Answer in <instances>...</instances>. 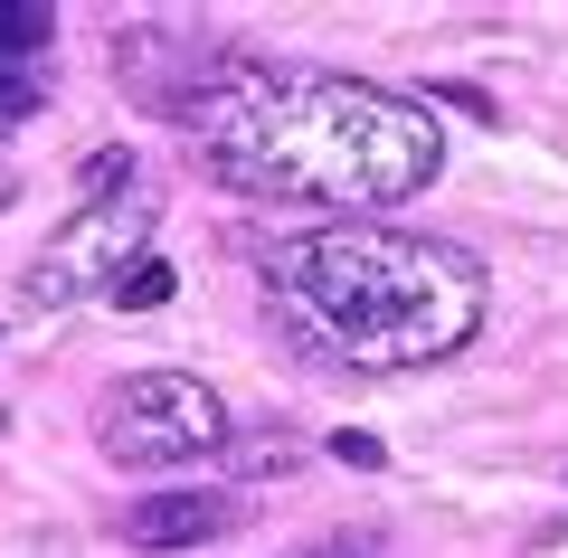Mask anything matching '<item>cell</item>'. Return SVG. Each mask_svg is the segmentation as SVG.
Here are the masks:
<instances>
[{
  "instance_id": "6da1fadb",
  "label": "cell",
  "mask_w": 568,
  "mask_h": 558,
  "mask_svg": "<svg viewBox=\"0 0 568 558\" xmlns=\"http://www.w3.org/2000/svg\"><path fill=\"white\" fill-rule=\"evenodd\" d=\"M209 180L246 190L275 209H323V219H388L398 200L446 180V123L436 104L388 95L369 77L332 67H284V58H219L190 77L171 104Z\"/></svg>"
},
{
  "instance_id": "7a4b0ae2",
  "label": "cell",
  "mask_w": 568,
  "mask_h": 558,
  "mask_svg": "<svg viewBox=\"0 0 568 558\" xmlns=\"http://www.w3.org/2000/svg\"><path fill=\"white\" fill-rule=\"evenodd\" d=\"M256 275L275 294L284 332L323 351L332 369H361V379L436 369L493 313L484 256L398 219H323L304 237H275L256 246Z\"/></svg>"
},
{
  "instance_id": "3957f363",
  "label": "cell",
  "mask_w": 568,
  "mask_h": 558,
  "mask_svg": "<svg viewBox=\"0 0 568 558\" xmlns=\"http://www.w3.org/2000/svg\"><path fill=\"white\" fill-rule=\"evenodd\" d=\"M237 417L200 369H133L95 398V455L123 474H181V464H219Z\"/></svg>"
},
{
  "instance_id": "277c9868",
  "label": "cell",
  "mask_w": 568,
  "mask_h": 558,
  "mask_svg": "<svg viewBox=\"0 0 568 558\" xmlns=\"http://www.w3.org/2000/svg\"><path fill=\"white\" fill-rule=\"evenodd\" d=\"M152 256V190H114V200H85L77 219L58 227V246H48L39 265L20 275V313H77L85 294H114L133 265Z\"/></svg>"
},
{
  "instance_id": "5b68a950",
  "label": "cell",
  "mask_w": 568,
  "mask_h": 558,
  "mask_svg": "<svg viewBox=\"0 0 568 558\" xmlns=\"http://www.w3.org/2000/svg\"><path fill=\"white\" fill-rule=\"evenodd\" d=\"M237 520H246V501H237V493H209V483H171V493L123 501V549H142V558L209 549V539H227Z\"/></svg>"
},
{
  "instance_id": "8992f818",
  "label": "cell",
  "mask_w": 568,
  "mask_h": 558,
  "mask_svg": "<svg viewBox=\"0 0 568 558\" xmlns=\"http://www.w3.org/2000/svg\"><path fill=\"white\" fill-rule=\"evenodd\" d=\"M58 48V10L48 0H0V67H39Z\"/></svg>"
},
{
  "instance_id": "52a82bcc",
  "label": "cell",
  "mask_w": 568,
  "mask_h": 558,
  "mask_svg": "<svg viewBox=\"0 0 568 558\" xmlns=\"http://www.w3.org/2000/svg\"><path fill=\"white\" fill-rule=\"evenodd\" d=\"M39 114H48V77L39 67H0V133H20Z\"/></svg>"
},
{
  "instance_id": "ba28073f",
  "label": "cell",
  "mask_w": 568,
  "mask_h": 558,
  "mask_svg": "<svg viewBox=\"0 0 568 558\" xmlns=\"http://www.w3.org/2000/svg\"><path fill=\"white\" fill-rule=\"evenodd\" d=\"M294 455H304L294 436H256V445H246V436H227V455H219V464H237L246 483H265V474H294Z\"/></svg>"
},
{
  "instance_id": "9c48e42d",
  "label": "cell",
  "mask_w": 568,
  "mask_h": 558,
  "mask_svg": "<svg viewBox=\"0 0 568 558\" xmlns=\"http://www.w3.org/2000/svg\"><path fill=\"white\" fill-rule=\"evenodd\" d=\"M114 303H123V313H162V303H171V265H162V256H142L133 275L114 284Z\"/></svg>"
},
{
  "instance_id": "30bf717a",
  "label": "cell",
  "mask_w": 568,
  "mask_h": 558,
  "mask_svg": "<svg viewBox=\"0 0 568 558\" xmlns=\"http://www.w3.org/2000/svg\"><path fill=\"white\" fill-rule=\"evenodd\" d=\"M133 171H142L133 152H85V161H77V180H85V200H114V190H133Z\"/></svg>"
},
{
  "instance_id": "8fae6325",
  "label": "cell",
  "mask_w": 568,
  "mask_h": 558,
  "mask_svg": "<svg viewBox=\"0 0 568 558\" xmlns=\"http://www.w3.org/2000/svg\"><path fill=\"white\" fill-rule=\"evenodd\" d=\"M332 464H351V474H379L388 445H379V436H361V426H342V436H332Z\"/></svg>"
},
{
  "instance_id": "7c38bea8",
  "label": "cell",
  "mask_w": 568,
  "mask_h": 558,
  "mask_svg": "<svg viewBox=\"0 0 568 558\" xmlns=\"http://www.w3.org/2000/svg\"><path fill=\"white\" fill-rule=\"evenodd\" d=\"M304 558H379V549H369V539H351V530H332V539H313Z\"/></svg>"
},
{
  "instance_id": "4fadbf2b",
  "label": "cell",
  "mask_w": 568,
  "mask_h": 558,
  "mask_svg": "<svg viewBox=\"0 0 568 558\" xmlns=\"http://www.w3.org/2000/svg\"><path fill=\"white\" fill-rule=\"evenodd\" d=\"M10 209H20V171H0V219H10Z\"/></svg>"
},
{
  "instance_id": "5bb4252c",
  "label": "cell",
  "mask_w": 568,
  "mask_h": 558,
  "mask_svg": "<svg viewBox=\"0 0 568 558\" xmlns=\"http://www.w3.org/2000/svg\"><path fill=\"white\" fill-rule=\"evenodd\" d=\"M530 558H568V530H549V539H540V549H530Z\"/></svg>"
}]
</instances>
